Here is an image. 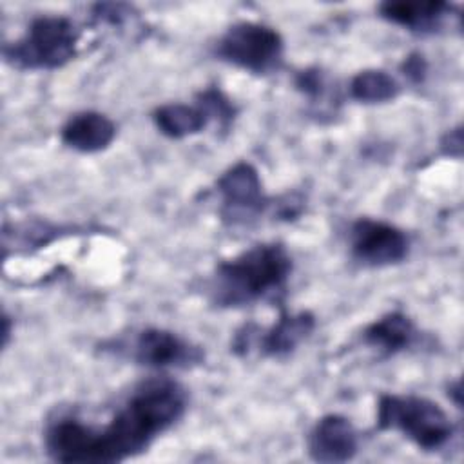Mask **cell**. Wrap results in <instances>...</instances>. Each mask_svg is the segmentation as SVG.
<instances>
[{
  "label": "cell",
  "mask_w": 464,
  "mask_h": 464,
  "mask_svg": "<svg viewBox=\"0 0 464 464\" xmlns=\"http://www.w3.org/2000/svg\"><path fill=\"white\" fill-rule=\"evenodd\" d=\"M114 121L98 111H82L72 114L60 130L62 143L82 154L102 152L114 141Z\"/></svg>",
  "instance_id": "cell-11"
},
{
  "label": "cell",
  "mask_w": 464,
  "mask_h": 464,
  "mask_svg": "<svg viewBox=\"0 0 464 464\" xmlns=\"http://www.w3.org/2000/svg\"><path fill=\"white\" fill-rule=\"evenodd\" d=\"M283 36L274 27L257 22L234 24L216 45L219 60L254 74L277 71L283 63Z\"/></svg>",
  "instance_id": "cell-5"
},
{
  "label": "cell",
  "mask_w": 464,
  "mask_h": 464,
  "mask_svg": "<svg viewBox=\"0 0 464 464\" xmlns=\"http://www.w3.org/2000/svg\"><path fill=\"white\" fill-rule=\"evenodd\" d=\"M295 87L297 91H301L304 96L308 98H317L324 92V87H326V82H324V74L315 69V67H310V69H304L301 72H297L295 76Z\"/></svg>",
  "instance_id": "cell-17"
},
{
  "label": "cell",
  "mask_w": 464,
  "mask_h": 464,
  "mask_svg": "<svg viewBox=\"0 0 464 464\" xmlns=\"http://www.w3.org/2000/svg\"><path fill=\"white\" fill-rule=\"evenodd\" d=\"M152 121L156 129L170 140H183L199 134L208 125L207 114L198 105L178 102L156 107L152 111Z\"/></svg>",
  "instance_id": "cell-14"
},
{
  "label": "cell",
  "mask_w": 464,
  "mask_h": 464,
  "mask_svg": "<svg viewBox=\"0 0 464 464\" xmlns=\"http://www.w3.org/2000/svg\"><path fill=\"white\" fill-rule=\"evenodd\" d=\"M130 353L138 364L154 370L190 368L203 361L199 346L170 330L154 326L141 330L134 337Z\"/></svg>",
  "instance_id": "cell-9"
},
{
  "label": "cell",
  "mask_w": 464,
  "mask_h": 464,
  "mask_svg": "<svg viewBox=\"0 0 464 464\" xmlns=\"http://www.w3.org/2000/svg\"><path fill=\"white\" fill-rule=\"evenodd\" d=\"M292 256L281 243H257L221 261L210 281L218 306L237 308L285 292L292 274Z\"/></svg>",
  "instance_id": "cell-2"
},
{
  "label": "cell",
  "mask_w": 464,
  "mask_h": 464,
  "mask_svg": "<svg viewBox=\"0 0 464 464\" xmlns=\"http://www.w3.org/2000/svg\"><path fill=\"white\" fill-rule=\"evenodd\" d=\"M375 426L401 431L422 451H439L453 437L450 415L431 399L382 393L377 401Z\"/></svg>",
  "instance_id": "cell-3"
},
{
  "label": "cell",
  "mask_w": 464,
  "mask_h": 464,
  "mask_svg": "<svg viewBox=\"0 0 464 464\" xmlns=\"http://www.w3.org/2000/svg\"><path fill=\"white\" fill-rule=\"evenodd\" d=\"M216 188L221 199L219 214L232 225L261 216L270 205L265 198L259 172L248 161H237L228 167L219 176Z\"/></svg>",
  "instance_id": "cell-7"
},
{
  "label": "cell",
  "mask_w": 464,
  "mask_h": 464,
  "mask_svg": "<svg viewBox=\"0 0 464 464\" xmlns=\"http://www.w3.org/2000/svg\"><path fill=\"white\" fill-rule=\"evenodd\" d=\"M187 410L185 390L170 379H150L132 392L102 428L74 417L53 420L44 435L47 455L65 464H112L143 453Z\"/></svg>",
  "instance_id": "cell-1"
},
{
  "label": "cell",
  "mask_w": 464,
  "mask_h": 464,
  "mask_svg": "<svg viewBox=\"0 0 464 464\" xmlns=\"http://www.w3.org/2000/svg\"><path fill=\"white\" fill-rule=\"evenodd\" d=\"M352 100L359 103H384L397 98V80L382 69H364L352 76L348 85Z\"/></svg>",
  "instance_id": "cell-15"
},
{
  "label": "cell",
  "mask_w": 464,
  "mask_h": 464,
  "mask_svg": "<svg viewBox=\"0 0 464 464\" xmlns=\"http://www.w3.org/2000/svg\"><path fill=\"white\" fill-rule=\"evenodd\" d=\"M440 149L446 156L460 158V154H462V130H460V127H455V129H451L444 134V138L440 140Z\"/></svg>",
  "instance_id": "cell-19"
},
{
  "label": "cell",
  "mask_w": 464,
  "mask_h": 464,
  "mask_svg": "<svg viewBox=\"0 0 464 464\" xmlns=\"http://www.w3.org/2000/svg\"><path fill=\"white\" fill-rule=\"evenodd\" d=\"M350 252L362 266H392L408 257L410 239L392 223L361 218L350 227Z\"/></svg>",
  "instance_id": "cell-6"
},
{
  "label": "cell",
  "mask_w": 464,
  "mask_h": 464,
  "mask_svg": "<svg viewBox=\"0 0 464 464\" xmlns=\"http://www.w3.org/2000/svg\"><path fill=\"white\" fill-rule=\"evenodd\" d=\"M256 328V326H254ZM315 328V317L312 312H297V314H281L279 319L266 330L256 328L252 332V324H245L234 337V352L246 353L252 346L259 350L265 357H286L295 348L304 343Z\"/></svg>",
  "instance_id": "cell-8"
},
{
  "label": "cell",
  "mask_w": 464,
  "mask_h": 464,
  "mask_svg": "<svg viewBox=\"0 0 464 464\" xmlns=\"http://www.w3.org/2000/svg\"><path fill=\"white\" fill-rule=\"evenodd\" d=\"M413 339L415 326L411 319L402 312H388L370 323L362 332L364 344L382 357H392L406 350L411 346Z\"/></svg>",
  "instance_id": "cell-13"
},
{
  "label": "cell",
  "mask_w": 464,
  "mask_h": 464,
  "mask_svg": "<svg viewBox=\"0 0 464 464\" xmlns=\"http://www.w3.org/2000/svg\"><path fill=\"white\" fill-rule=\"evenodd\" d=\"M402 74L411 82V83H420L426 78L428 72V63L426 58L420 53H411L408 54L402 63H401Z\"/></svg>",
  "instance_id": "cell-18"
},
{
  "label": "cell",
  "mask_w": 464,
  "mask_h": 464,
  "mask_svg": "<svg viewBox=\"0 0 464 464\" xmlns=\"http://www.w3.org/2000/svg\"><path fill=\"white\" fill-rule=\"evenodd\" d=\"M80 31L67 16L34 18L22 38L4 47V58L20 71H53L69 63L78 51Z\"/></svg>",
  "instance_id": "cell-4"
},
{
  "label": "cell",
  "mask_w": 464,
  "mask_h": 464,
  "mask_svg": "<svg viewBox=\"0 0 464 464\" xmlns=\"http://www.w3.org/2000/svg\"><path fill=\"white\" fill-rule=\"evenodd\" d=\"M198 107L207 114L208 121H216L221 129H228L237 114L236 105L230 102V98L218 87H208L196 96Z\"/></svg>",
  "instance_id": "cell-16"
},
{
  "label": "cell",
  "mask_w": 464,
  "mask_h": 464,
  "mask_svg": "<svg viewBox=\"0 0 464 464\" xmlns=\"http://www.w3.org/2000/svg\"><path fill=\"white\" fill-rule=\"evenodd\" d=\"M453 5L448 2H382L379 13L384 20L413 33H435Z\"/></svg>",
  "instance_id": "cell-12"
},
{
  "label": "cell",
  "mask_w": 464,
  "mask_h": 464,
  "mask_svg": "<svg viewBox=\"0 0 464 464\" xmlns=\"http://www.w3.org/2000/svg\"><path fill=\"white\" fill-rule=\"evenodd\" d=\"M306 448L310 459L324 464L352 460L359 448V439L350 419L339 413L323 415L308 433Z\"/></svg>",
  "instance_id": "cell-10"
}]
</instances>
